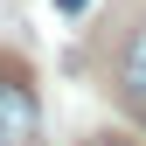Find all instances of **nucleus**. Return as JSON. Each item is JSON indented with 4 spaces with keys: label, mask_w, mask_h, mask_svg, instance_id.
Returning <instances> with one entry per match:
<instances>
[{
    "label": "nucleus",
    "mask_w": 146,
    "mask_h": 146,
    "mask_svg": "<svg viewBox=\"0 0 146 146\" xmlns=\"http://www.w3.org/2000/svg\"><path fill=\"white\" fill-rule=\"evenodd\" d=\"M35 132V98L14 70H0V146H28Z\"/></svg>",
    "instance_id": "1"
},
{
    "label": "nucleus",
    "mask_w": 146,
    "mask_h": 146,
    "mask_svg": "<svg viewBox=\"0 0 146 146\" xmlns=\"http://www.w3.org/2000/svg\"><path fill=\"white\" fill-rule=\"evenodd\" d=\"M90 146H118V139H90Z\"/></svg>",
    "instance_id": "3"
},
{
    "label": "nucleus",
    "mask_w": 146,
    "mask_h": 146,
    "mask_svg": "<svg viewBox=\"0 0 146 146\" xmlns=\"http://www.w3.org/2000/svg\"><path fill=\"white\" fill-rule=\"evenodd\" d=\"M56 7H63V14H84V7H90V0H56Z\"/></svg>",
    "instance_id": "2"
},
{
    "label": "nucleus",
    "mask_w": 146,
    "mask_h": 146,
    "mask_svg": "<svg viewBox=\"0 0 146 146\" xmlns=\"http://www.w3.org/2000/svg\"><path fill=\"white\" fill-rule=\"evenodd\" d=\"M139 42H146V35H139Z\"/></svg>",
    "instance_id": "4"
}]
</instances>
